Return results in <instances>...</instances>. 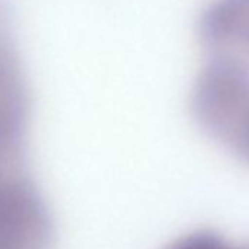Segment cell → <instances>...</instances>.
<instances>
[{"label":"cell","instance_id":"1","mask_svg":"<svg viewBox=\"0 0 249 249\" xmlns=\"http://www.w3.org/2000/svg\"><path fill=\"white\" fill-rule=\"evenodd\" d=\"M192 114L199 128L249 164V66L226 56H208L194 85Z\"/></svg>","mask_w":249,"mask_h":249},{"label":"cell","instance_id":"2","mask_svg":"<svg viewBox=\"0 0 249 249\" xmlns=\"http://www.w3.org/2000/svg\"><path fill=\"white\" fill-rule=\"evenodd\" d=\"M50 208L28 167L0 172V249H53Z\"/></svg>","mask_w":249,"mask_h":249},{"label":"cell","instance_id":"3","mask_svg":"<svg viewBox=\"0 0 249 249\" xmlns=\"http://www.w3.org/2000/svg\"><path fill=\"white\" fill-rule=\"evenodd\" d=\"M30 107V88L18 49L14 12L9 0H0V148L2 150H25Z\"/></svg>","mask_w":249,"mask_h":249},{"label":"cell","instance_id":"4","mask_svg":"<svg viewBox=\"0 0 249 249\" xmlns=\"http://www.w3.org/2000/svg\"><path fill=\"white\" fill-rule=\"evenodd\" d=\"M198 34L208 56H229L249 66V0H211Z\"/></svg>","mask_w":249,"mask_h":249},{"label":"cell","instance_id":"5","mask_svg":"<svg viewBox=\"0 0 249 249\" xmlns=\"http://www.w3.org/2000/svg\"><path fill=\"white\" fill-rule=\"evenodd\" d=\"M166 249H249V246H234L218 233L199 230L182 236Z\"/></svg>","mask_w":249,"mask_h":249}]
</instances>
